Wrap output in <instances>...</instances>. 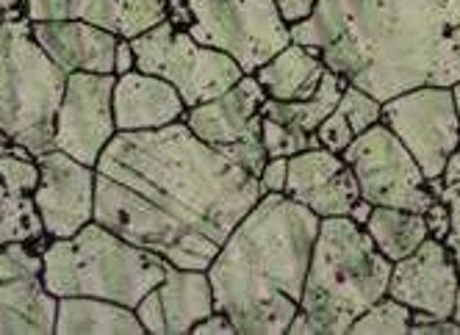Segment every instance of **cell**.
<instances>
[{"label":"cell","instance_id":"1","mask_svg":"<svg viewBox=\"0 0 460 335\" xmlns=\"http://www.w3.org/2000/svg\"><path fill=\"white\" fill-rule=\"evenodd\" d=\"M261 197L258 178L186 122L117 130L94 163V222L181 269H208Z\"/></svg>","mask_w":460,"mask_h":335},{"label":"cell","instance_id":"2","mask_svg":"<svg viewBox=\"0 0 460 335\" xmlns=\"http://www.w3.org/2000/svg\"><path fill=\"white\" fill-rule=\"evenodd\" d=\"M327 70L380 103L416 86L460 81V0H316L291 22Z\"/></svg>","mask_w":460,"mask_h":335},{"label":"cell","instance_id":"3","mask_svg":"<svg viewBox=\"0 0 460 335\" xmlns=\"http://www.w3.org/2000/svg\"><path fill=\"white\" fill-rule=\"evenodd\" d=\"M319 216L283 191L264 194L208 266L214 305L239 335H286L303 303Z\"/></svg>","mask_w":460,"mask_h":335},{"label":"cell","instance_id":"4","mask_svg":"<svg viewBox=\"0 0 460 335\" xmlns=\"http://www.w3.org/2000/svg\"><path fill=\"white\" fill-rule=\"evenodd\" d=\"M391 260L364 225L349 216L319 219L300 313L316 335H344L352 322L388 291Z\"/></svg>","mask_w":460,"mask_h":335},{"label":"cell","instance_id":"5","mask_svg":"<svg viewBox=\"0 0 460 335\" xmlns=\"http://www.w3.org/2000/svg\"><path fill=\"white\" fill-rule=\"evenodd\" d=\"M42 260L53 296H101L125 308H137L147 291L161 286L170 266L94 219L75 236L50 239L42 247Z\"/></svg>","mask_w":460,"mask_h":335},{"label":"cell","instance_id":"6","mask_svg":"<svg viewBox=\"0 0 460 335\" xmlns=\"http://www.w3.org/2000/svg\"><path fill=\"white\" fill-rule=\"evenodd\" d=\"M67 73L42 50L31 20L0 25V128L31 155L53 150Z\"/></svg>","mask_w":460,"mask_h":335},{"label":"cell","instance_id":"7","mask_svg":"<svg viewBox=\"0 0 460 335\" xmlns=\"http://www.w3.org/2000/svg\"><path fill=\"white\" fill-rule=\"evenodd\" d=\"M183 28L234 58L244 75H255L272 56L291 42V22L278 0H183Z\"/></svg>","mask_w":460,"mask_h":335},{"label":"cell","instance_id":"8","mask_svg":"<svg viewBox=\"0 0 460 335\" xmlns=\"http://www.w3.org/2000/svg\"><path fill=\"white\" fill-rule=\"evenodd\" d=\"M130 48L137 56V70L170 81L181 92L186 109L208 103L244 78L234 58L197 42L186 28L170 20H161L134 37Z\"/></svg>","mask_w":460,"mask_h":335},{"label":"cell","instance_id":"9","mask_svg":"<svg viewBox=\"0 0 460 335\" xmlns=\"http://www.w3.org/2000/svg\"><path fill=\"white\" fill-rule=\"evenodd\" d=\"M341 155L358 178L360 197L372 206L424 214L438 199L416 158L383 122L360 133Z\"/></svg>","mask_w":460,"mask_h":335},{"label":"cell","instance_id":"10","mask_svg":"<svg viewBox=\"0 0 460 335\" xmlns=\"http://www.w3.org/2000/svg\"><path fill=\"white\" fill-rule=\"evenodd\" d=\"M380 122L408 147L427 181L441 178L447 158L460 145L452 86H416L391 97L383 103Z\"/></svg>","mask_w":460,"mask_h":335},{"label":"cell","instance_id":"11","mask_svg":"<svg viewBox=\"0 0 460 335\" xmlns=\"http://www.w3.org/2000/svg\"><path fill=\"white\" fill-rule=\"evenodd\" d=\"M264 100L267 94L255 75H244L239 84L208 103L186 109L183 122L197 139H203L258 178L270 161L264 142H261V106H264Z\"/></svg>","mask_w":460,"mask_h":335},{"label":"cell","instance_id":"12","mask_svg":"<svg viewBox=\"0 0 460 335\" xmlns=\"http://www.w3.org/2000/svg\"><path fill=\"white\" fill-rule=\"evenodd\" d=\"M117 75L73 73L67 75L61 106L56 114L53 147L94 166L109 142L117 137L114 122Z\"/></svg>","mask_w":460,"mask_h":335},{"label":"cell","instance_id":"13","mask_svg":"<svg viewBox=\"0 0 460 335\" xmlns=\"http://www.w3.org/2000/svg\"><path fill=\"white\" fill-rule=\"evenodd\" d=\"M58 296L45 286L42 250L28 242L0 247V335L56 332Z\"/></svg>","mask_w":460,"mask_h":335},{"label":"cell","instance_id":"14","mask_svg":"<svg viewBox=\"0 0 460 335\" xmlns=\"http://www.w3.org/2000/svg\"><path fill=\"white\" fill-rule=\"evenodd\" d=\"M457 288L460 275L449 247L427 236L411 255L394 260L385 294L413 311L411 324H424L455 313Z\"/></svg>","mask_w":460,"mask_h":335},{"label":"cell","instance_id":"15","mask_svg":"<svg viewBox=\"0 0 460 335\" xmlns=\"http://www.w3.org/2000/svg\"><path fill=\"white\" fill-rule=\"evenodd\" d=\"M40 183L34 203L48 239H67L94 219V166L78 158L48 150L37 155Z\"/></svg>","mask_w":460,"mask_h":335},{"label":"cell","instance_id":"16","mask_svg":"<svg viewBox=\"0 0 460 335\" xmlns=\"http://www.w3.org/2000/svg\"><path fill=\"white\" fill-rule=\"evenodd\" d=\"M286 197L297 199L319 219L349 216L352 206L360 199L358 178L341 153L327 147H308L288 158Z\"/></svg>","mask_w":460,"mask_h":335},{"label":"cell","instance_id":"17","mask_svg":"<svg viewBox=\"0 0 460 335\" xmlns=\"http://www.w3.org/2000/svg\"><path fill=\"white\" fill-rule=\"evenodd\" d=\"M42 50L64 73L114 75V53L119 37L86 20H34L31 22Z\"/></svg>","mask_w":460,"mask_h":335},{"label":"cell","instance_id":"18","mask_svg":"<svg viewBox=\"0 0 460 335\" xmlns=\"http://www.w3.org/2000/svg\"><path fill=\"white\" fill-rule=\"evenodd\" d=\"M170 0H25V17L34 20H86L122 40H134L167 20Z\"/></svg>","mask_w":460,"mask_h":335},{"label":"cell","instance_id":"19","mask_svg":"<svg viewBox=\"0 0 460 335\" xmlns=\"http://www.w3.org/2000/svg\"><path fill=\"white\" fill-rule=\"evenodd\" d=\"M40 183L37 158L25 147H17L0 155V247L28 242L37 244L45 236L42 216L34 203Z\"/></svg>","mask_w":460,"mask_h":335},{"label":"cell","instance_id":"20","mask_svg":"<svg viewBox=\"0 0 460 335\" xmlns=\"http://www.w3.org/2000/svg\"><path fill=\"white\" fill-rule=\"evenodd\" d=\"M186 103L181 92L158 75L130 70L114 84L117 130H155L183 122Z\"/></svg>","mask_w":460,"mask_h":335},{"label":"cell","instance_id":"21","mask_svg":"<svg viewBox=\"0 0 460 335\" xmlns=\"http://www.w3.org/2000/svg\"><path fill=\"white\" fill-rule=\"evenodd\" d=\"M324 70L327 66L316 48L288 42L278 56H272L261 66L255 73V81L270 100L294 103V100H308L319 89Z\"/></svg>","mask_w":460,"mask_h":335},{"label":"cell","instance_id":"22","mask_svg":"<svg viewBox=\"0 0 460 335\" xmlns=\"http://www.w3.org/2000/svg\"><path fill=\"white\" fill-rule=\"evenodd\" d=\"M158 294L164 316H167V335H189L197 322L217 311L214 288L206 269H181V266L170 263Z\"/></svg>","mask_w":460,"mask_h":335},{"label":"cell","instance_id":"23","mask_svg":"<svg viewBox=\"0 0 460 335\" xmlns=\"http://www.w3.org/2000/svg\"><path fill=\"white\" fill-rule=\"evenodd\" d=\"M145 332L134 308L101 296H58L56 335H139Z\"/></svg>","mask_w":460,"mask_h":335},{"label":"cell","instance_id":"24","mask_svg":"<svg viewBox=\"0 0 460 335\" xmlns=\"http://www.w3.org/2000/svg\"><path fill=\"white\" fill-rule=\"evenodd\" d=\"M347 89V81L341 75H336L333 70H324L319 89L308 97V100H294V103H278V100H264L261 106V117L275 119L280 125H286L288 130H294L297 137H303L311 145H319L316 130L319 125L331 117V111L336 109V103L341 100V92Z\"/></svg>","mask_w":460,"mask_h":335},{"label":"cell","instance_id":"25","mask_svg":"<svg viewBox=\"0 0 460 335\" xmlns=\"http://www.w3.org/2000/svg\"><path fill=\"white\" fill-rule=\"evenodd\" d=\"M380 114H383V103L377 97L347 84V89L341 92V100L331 111V117L319 125L316 139L327 150L344 153L360 137V133L380 122Z\"/></svg>","mask_w":460,"mask_h":335},{"label":"cell","instance_id":"26","mask_svg":"<svg viewBox=\"0 0 460 335\" xmlns=\"http://www.w3.org/2000/svg\"><path fill=\"white\" fill-rule=\"evenodd\" d=\"M364 227L372 236L375 247L391 263L411 255L427 236H430V230H427V222H424V214L405 211V208H385V206H375L372 216H369V222Z\"/></svg>","mask_w":460,"mask_h":335},{"label":"cell","instance_id":"27","mask_svg":"<svg viewBox=\"0 0 460 335\" xmlns=\"http://www.w3.org/2000/svg\"><path fill=\"white\" fill-rule=\"evenodd\" d=\"M411 319H413V311L408 305H402L400 299L385 294L352 322L349 332H355V335H360V332H367V335H408Z\"/></svg>","mask_w":460,"mask_h":335},{"label":"cell","instance_id":"28","mask_svg":"<svg viewBox=\"0 0 460 335\" xmlns=\"http://www.w3.org/2000/svg\"><path fill=\"white\" fill-rule=\"evenodd\" d=\"M261 142H264V150L270 158H291L294 153H303L308 147H319L305 142L303 137H297L294 130H288L286 125L261 117Z\"/></svg>","mask_w":460,"mask_h":335},{"label":"cell","instance_id":"29","mask_svg":"<svg viewBox=\"0 0 460 335\" xmlns=\"http://www.w3.org/2000/svg\"><path fill=\"white\" fill-rule=\"evenodd\" d=\"M447 208H449V216H452V225H449V233H447V239L444 244L449 247L452 258H455V266H457V275H460V183H449L444 186V191L438 194ZM452 319L460 324V288H457V303H455V313Z\"/></svg>","mask_w":460,"mask_h":335},{"label":"cell","instance_id":"30","mask_svg":"<svg viewBox=\"0 0 460 335\" xmlns=\"http://www.w3.org/2000/svg\"><path fill=\"white\" fill-rule=\"evenodd\" d=\"M137 319L142 322L145 332H153V335H167V316H164V305H161V294H158V286L153 291H147L137 308H134Z\"/></svg>","mask_w":460,"mask_h":335},{"label":"cell","instance_id":"31","mask_svg":"<svg viewBox=\"0 0 460 335\" xmlns=\"http://www.w3.org/2000/svg\"><path fill=\"white\" fill-rule=\"evenodd\" d=\"M286 178H288V158H270L264 163V170H261V175H258L261 191H264V194L286 191Z\"/></svg>","mask_w":460,"mask_h":335},{"label":"cell","instance_id":"32","mask_svg":"<svg viewBox=\"0 0 460 335\" xmlns=\"http://www.w3.org/2000/svg\"><path fill=\"white\" fill-rule=\"evenodd\" d=\"M424 222H427V230H430V239H438V242L447 239L452 216H449V208H447V203L441 197L433 199V206L424 211Z\"/></svg>","mask_w":460,"mask_h":335},{"label":"cell","instance_id":"33","mask_svg":"<svg viewBox=\"0 0 460 335\" xmlns=\"http://www.w3.org/2000/svg\"><path fill=\"white\" fill-rule=\"evenodd\" d=\"M191 332L194 335H239L236 327H234V322H230L222 311H214L203 322H197Z\"/></svg>","mask_w":460,"mask_h":335},{"label":"cell","instance_id":"34","mask_svg":"<svg viewBox=\"0 0 460 335\" xmlns=\"http://www.w3.org/2000/svg\"><path fill=\"white\" fill-rule=\"evenodd\" d=\"M411 332L413 335H452V332H460V324L449 316V319H433V322H424V324H411Z\"/></svg>","mask_w":460,"mask_h":335},{"label":"cell","instance_id":"35","mask_svg":"<svg viewBox=\"0 0 460 335\" xmlns=\"http://www.w3.org/2000/svg\"><path fill=\"white\" fill-rule=\"evenodd\" d=\"M130 70H137V56H134V48H130V40L119 37L117 53H114V75H125Z\"/></svg>","mask_w":460,"mask_h":335},{"label":"cell","instance_id":"36","mask_svg":"<svg viewBox=\"0 0 460 335\" xmlns=\"http://www.w3.org/2000/svg\"><path fill=\"white\" fill-rule=\"evenodd\" d=\"M314 4H316V0H278V6H280L283 17H286L288 22H300V20H305V17L314 12Z\"/></svg>","mask_w":460,"mask_h":335},{"label":"cell","instance_id":"37","mask_svg":"<svg viewBox=\"0 0 460 335\" xmlns=\"http://www.w3.org/2000/svg\"><path fill=\"white\" fill-rule=\"evenodd\" d=\"M25 17V0H0V25Z\"/></svg>","mask_w":460,"mask_h":335},{"label":"cell","instance_id":"38","mask_svg":"<svg viewBox=\"0 0 460 335\" xmlns=\"http://www.w3.org/2000/svg\"><path fill=\"white\" fill-rule=\"evenodd\" d=\"M441 181H444V186H449V183H460V145L452 150V155L447 158V163H444V172H441Z\"/></svg>","mask_w":460,"mask_h":335},{"label":"cell","instance_id":"39","mask_svg":"<svg viewBox=\"0 0 460 335\" xmlns=\"http://www.w3.org/2000/svg\"><path fill=\"white\" fill-rule=\"evenodd\" d=\"M372 208H375V206H372V203H367V199L360 197L358 203L352 206V211H349V219H352V222H358V225H367V222H369V216H372Z\"/></svg>","mask_w":460,"mask_h":335},{"label":"cell","instance_id":"40","mask_svg":"<svg viewBox=\"0 0 460 335\" xmlns=\"http://www.w3.org/2000/svg\"><path fill=\"white\" fill-rule=\"evenodd\" d=\"M14 150V142L6 137V130L0 128V155H6V153H12Z\"/></svg>","mask_w":460,"mask_h":335},{"label":"cell","instance_id":"41","mask_svg":"<svg viewBox=\"0 0 460 335\" xmlns=\"http://www.w3.org/2000/svg\"><path fill=\"white\" fill-rule=\"evenodd\" d=\"M452 94H455V106H457V119H460V81L452 86Z\"/></svg>","mask_w":460,"mask_h":335}]
</instances>
